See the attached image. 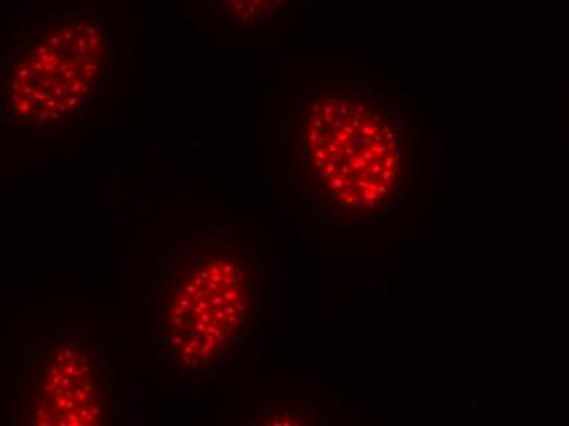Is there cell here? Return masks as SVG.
<instances>
[{
    "mask_svg": "<svg viewBox=\"0 0 569 426\" xmlns=\"http://www.w3.org/2000/svg\"><path fill=\"white\" fill-rule=\"evenodd\" d=\"M112 400V363L99 341L69 336L48 348L33 380V424L106 425Z\"/></svg>",
    "mask_w": 569,
    "mask_h": 426,
    "instance_id": "obj_4",
    "label": "cell"
},
{
    "mask_svg": "<svg viewBox=\"0 0 569 426\" xmlns=\"http://www.w3.org/2000/svg\"><path fill=\"white\" fill-rule=\"evenodd\" d=\"M262 275L227 237L189 238L166 261L158 335L166 363L182 379L224 365L254 338Z\"/></svg>",
    "mask_w": 569,
    "mask_h": 426,
    "instance_id": "obj_2",
    "label": "cell"
},
{
    "mask_svg": "<svg viewBox=\"0 0 569 426\" xmlns=\"http://www.w3.org/2000/svg\"><path fill=\"white\" fill-rule=\"evenodd\" d=\"M415 159L408 119L375 86H319L301 103L298 181L316 209L335 224H380L397 212L415 178Z\"/></svg>",
    "mask_w": 569,
    "mask_h": 426,
    "instance_id": "obj_1",
    "label": "cell"
},
{
    "mask_svg": "<svg viewBox=\"0 0 569 426\" xmlns=\"http://www.w3.org/2000/svg\"><path fill=\"white\" fill-rule=\"evenodd\" d=\"M218 12L239 27H260L283 17L295 0H210Z\"/></svg>",
    "mask_w": 569,
    "mask_h": 426,
    "instance_id": "obj_5",
    "label": "cell"
},
{
    "mask_svg": "<svg viewBox=\"0 0 569 426\" xmlns=\"http://www.w3.org/2000/svg\"><path fill=\"white\" fill-rule=\"evenodd\" d=\"M112 58L106 27L87 13L22 31L7 66V119L37 128L74 119L99 93Z\"/></svg>",
    "mask_w": 569,
    "mask_h": 426,
    "instance_id": "obj_3",
    "label": "cell"
}]
</instances>
